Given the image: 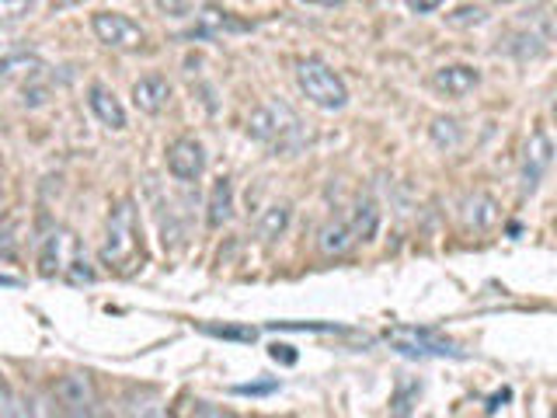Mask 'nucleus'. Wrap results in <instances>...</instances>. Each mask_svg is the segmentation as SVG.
Returning a JSON list of instances; mask_svg holds the SVG:
<instances>
[{
  "label": "nucleus",
  "instance_id": "nucleus-1",
  "mask_svg": "<svg viewBox=\"0 0 557 418\" xmlns=\"http://www.w3.org/2000/svg\"><path fill=\"white\" fill-rule=\"evenodd\" d=\"M136 258H144V244H139V220H136V202L119 199L104 223V244H101V266L115 272H129Z\"/></svg>",
  "mask_w": 557,
  "mask_h": 418
},
{
  "label": "nucleus",
  "instance_id": "nucleus-2",
  "mask_svg": "<svg viewBox=\"0 0 557 418\" xmlns=\"http://www.w3.org/2000/svg\"><path fill=\"white\" fill-rule=\"evenodd\" d=\"M248 136L275 150H293L300 144V119L286 101H265L248 115Z\"/></svg>",
  "mask_w": 557,
  "mask_h": 418
},
{
  "label": "nucleus",
  "instance_id": "nucleus-3",
  "mask_svg": "<svg viewBox=\"0 0 557 418\" xmlns=\"http://www.w3.org/2000/svg\"><path fill=\"white\" fill-rule=\"evenodd\" d=\"M296 84H300V91L307 95V101H313L324 112H338L348 104L345 81L324 60L307 57V60L296 63Z\"/></svg>",
  "mask_w": 557,
  "mask_h": 418
},
{
  "label": "nucleus",
  "instance_id": "nucleus-4",
  "mask_svg": "<svg viewBox=\"0 0 557 418\" xmlns=\"http://www.w3.org/2000/svg\"><path fill=\"white\" fill-rule=\"evenodd\" d=\"M387 342L394 353L408 356V359H463L467 353L449 342L446 335L432 328H411V324H397V328H387Z\"/></svg>",
  "mask_w": 557,
  "mask_h": 418
},
{
  "label": "nucleus",
  "instance_id": "nucleus-5",
  "mask_svg": "<svg viewBox=\"0 0 557 418\" xmlns=\"http://www.w3.org/2000/svg\"><path fill=\"white\" fill-rule=\"evenodd\" d=\"M81 266H87L84 255H81V244L70 231H52L42 241V251H39V272L42 275H70V279H84Z\"/></svg>",
  "mask_w": 557,
  "mask_h": 418
},
{
  "label": "nucleus",
  "instance_id": "nucleus-6",
  "mask_svg": "<svg viewBox=\"0 0 557 418\" xmlns=\"http://www.w3.org/2000/svg\"><path fill=\"white\" fill-rule=\"evenodd\" d=\"M91 32L98 35L101 46L119 49V52H133L147 42V32L144 25H136L129 14L122 11H98L91 14Z\"/></svg>",
  "mask_w": 557,
  "mask_h": 418
},
{
  "label": "nucleus",
  "instance_id": "nucleus-7",
  "mask_svg": "<svg viewBox=\"0 0 557 418\" xmlns=\"http://www.w3.org/2000/svg\"><path fill=\"white\" fill-rule=\"evenodd\" d=\"M550 161H554V144H550V136H547L544 130H536V133L530 136L527 153H522V168H519V192H522V199L533 196V192L540 188V182L547 179Z\"/></svg>",
  "mask_w": 557,
  "mask_h": 418
},
{
  "label": "nucleus",
  "instance_id": "nucleus-8",
  "mask_svg": "<svg viewBox=\"0 0 557 418\" xmlns=\"http://www.w3.org/2000/svg\"><path fill=\"white\" fill-rule=\"evenodd\" d=\"M168 171L178 182H199L206 171V147L199 144L196 136H178L164 153Z\"/></svg>",
  "mask_w": 557,
  "mask_h": 418
},
{
  "label": "nucleus",
  "instance_id": "nucleus-9",
  "mask_svg": "<svg viewBox=\"0 0 557 418\" xmlns=\"http://www.w3.org/2000/svg\"><path fill=\"white\" fill-rule=\"evenodd\" d=\"M502 220V206L492 192H470L460 202V223L470 234H487Z\"/></svg>",
  "mask_w": 557,
  "mask_h": 418
},
{
  "label": "nucleus",
  "instance_id": "nucleus-10",
  "mask_svg": "<svg viewBox=\"0 0 557 418\" xmlns=\"http://www.w3.org/2000/svg\"><path fill=\"white\" fill-rule=\"evenodd\" d=\"M481 84V70L470 63H446L432 74V87L446 98H467L474 95Z\"/></svg>",
  "mask_w": 557,
  "mask_h": 418
},
{
  "label": "nucleus",
  "instance_id": "nucleus-11",
  "mask_svg": "<svg viewBox=\"0 0 557 418\" xmlns=\"http://www.w3.org/2000/svg\"><path fill=\"white\" fill-rule=\"evenodd\" d=\"M171 81L164 74H144L133 84V104L144 115H161L171 104Z\"/></svg>",
  "mask_w": 557,
  "mask_h": 418
},
{
  "label": "nucleus",
  "instance_id": "nucleus-12",
  "mask_svg": "<svg viewBox=\"0 0 557 418\" xmlns=\"http://www.w3.org/2000/svg\"><path fill=\"white\" fill-rule=\"evenodd\" d=\"M87 109H91L101 126L112 130V133H122V130H126V122H129L126 119V109H122V101L104 84H91V87H87Z\"/></svg>",
  "mask_w": 557,
  "mask_h": 418
},
{
  "label": "nucleus",
  "instance_id": "nucleus-13",
  "mask_svg": "<svg viewBox=\"0 0 557 418\" xmlns=\"http://www.w3.org/2000/svg\"><path fill=\"white\" fill-rule=\"evenodd\" d=\"M234 217V182L231 179H216L213 188H209V206H206V220L213 231L226 226Z\"/></svg>",
  "mask_w": 557,
  "mask_h": 418
},
{
  "label": "nucleus",
  "instance_id": "nucleus-14",
  "mask_svg": "<svg viewBox=\"0 0 557 418\" xmlns=\"http://www.w3.org/2000/svg\"><path fill=\"white\" fill-rule=\"evenodd\" d=\"M352 244H356V237H352V226H348V220H327L321 226V234H318V248L327 258L345 255L348 248H352Z\"/></svg>",
  "mask_w": 557,
  "mask_h": 418
},
{
  "label": "nucleus",
  "instance_id": "nucleus-15",
  "mask_svg": "<svg viewBox=\"0 0 557 418\" xmlns=\"http://www.w3.org/2000/svg\"><path fill=\"white\" fill-rule=\"evenodd\" d=\"M348 226H352L356 244H359V241H373L376 231H380V209H376V202H373V199H359L352 220H348Z\"/></svg>",
  "mask_w": 557,
  "mask_h": 418
},
{
  "label": "nucleus",
  "instance_id": "nucleus-16",
  "mask_svg": "<svg viewBox=\"0 0 557 418\" xmlns=\"http://www.w3.org/2000/svg\"><path fill=\"white\" fill-rule=\"evenodd\" d=\"M289 220H293V209H289L286 202L269 206L265 213H261V220H258V237L265 241V244H272L275 237H283V234H286Z\"/></svg>",
  "mask_w": 557,
  "mask_h": 418
},
{
  "label": "nucleus",
  "instance_id": "nucleus-17",
  "mask_svg": "<svg viewBox=\"0 0 557 418\" xmlns=\"http://www.w3.org/2000/svg\"><path fill=\"white\" fill-rule=\"evenodd\" d=\"M126 418H174V415L168 411L164 401H157L150 394H133L126 401Z\"/></svg>",
  "mask_w": 557,
  "mask_h": 418
},
{
  "label": "nucleus",
  "instance_id": "nucleus-18",
  "mask_svg": "<svg viewBox=\"0 0 557 418\" xmlns=\"http://www.w3.org/2000/svg\"><path fill=\"white\" fill-rule=\"evenodd\" d=\"M429 133L435 139V147H443V150H457L463 139V130L457 119H435Z\"/></svg>",
  "mask_w": 557,
  "mask_h": 418
},
{
  "label": "nucleus",
  "instance_id": "nucleus-19",
  "mask_svg": "<svg viewBox=\"0 0 557 418\" xmlns=\"http://www.w3.org/2000/svg\"><path fill=\"white\" fill-rule=\"evenodd\" d=\"M202 25H206L209 32H226V28H231V32H244V28H248L244 22H234V17L226 14V11H220V8H206Z\"/></svg>",
  "mask_w": 557,
  "mask_h": 418
},
{
  "label": "nucleus",
  "instance_id": "nucleus-20",
  "mask_svg": "<svg viewBox=\"0 0 557 418\" xmlns=\"http://www.w3.org/2000/svg\"><path fill=\"white\" fill-rule=\"evenodd\" d=\"M32 70H39V60L35 57H11V60H4L0 63V81H11V77H17V74H32Z\"/></svg>",
  "mask_w": 557,
  "mask_h": 418
},
{
  "label": "nucleus",
  "instance_id": "nucleus-21",
  "mask_svg": "<svg viewBox=\"0 0 557 418\" xmlns=\"http://www.w3.org/2000/svg\"><path fill=\"white\" fill-rule=\"evenodd\" d=\"M206 335H216V339H234V342H255L258 331L255 328H226V324H202Z\"/></svg>",
  "mask_w": 557,
  "mask_h": 418
},
{
  "label": "nucleus",
  "instance_id": "nucleus-22",
  "mask_svg": "<svg viewBox=\"0 0 557 418\" xmlns=\"http://www.w3.org/2000/svg\"><path fill=\"white\" fill-rule=\"evenodd\" d=\"M487 11L484 8H457L449 14V25H484Z\"/></svg>",
  "mask_w": 557,
  "mask_h": 418
},
{
  "label": "nucleus",
  "instance_id": "nucleus-23",
  "mask_svg": "<svg viewBox=\"0 0 557 418\" xmlns=\"http://www.w3.org/2000/svg\"><path fill=\"white\" fill-rule=\"evenodd\" d=\"M32 11V0H0V22H17Z\"/></svg>",
  "mask_w": 557,
  "mask_h": 418
},
{
  "label": "nucleus",
  "instance_id": "nucleus-24",
  "mask_svg": "<svg viewBox=\"0 0 557 418\" xmlns=\"http://www.w3.org/2000/svg\"><path fill=\"white\" fill-rule=\"evenodd\" d=\"M272 328H283V331H342L338 324H313V321H275Z\"/></svg>",
  "mask_w": 557,
  "mask_h": 418
},
{
  "label": "nucleus",
  "instance_id": "nucleus-25",
  "mask_svg": "<svg viewBox=\"0 0 557 418\" xmlns=\"http://www.w3.org/2000/svg\"><path fill=\"white\" fill-rule=\"evenodd\" d=\"M17 244H14V231L11 223H0V258H14Z\"/></svg>",
  "mask_w": 557,
  "mask_h": 418
},
{
  "label": "nucleus",
  "instance_id": "nucleus-26",
  "mask_svg": "<svg viewBox=\"0 0 557 418\" xmlns=\"http://www.w3.org/2000/svg\"><path fill=\"white\" fill-rule=\"evenodd\" d=\"M11 411H14V394L8 388V380L0 377V418H11Z\"/></svg>",
  "mask_w": 557,
  "mask_h": 418
},
{
  "label": "nucleus",
  "instance_id": "nucleus-27",
  "mask_svg": "<svg viewBox=\"0 0 557 418\" xmlns=\"http://www.w3.org/2000/svg\"><path fill=\"white\" fill-rule=\"evenodd\" d=\"M275 391V380H269V383H240L237 388V394H272Z\"/></svg>",
  "mask_w": 557,
  "mask_h": 418
},
{
  "label": "nucleus",
  "instance_id": "nucleus-28",
  "mask_svg": "<svg viewBox=\"0 0 557 418\" xmlns=\"http://www.w3.org/2000/svg\"><path fill=\"white\" fill-rule=\"evenodd\" d=\"M408 4H411V11H414V14H429V11L440 8L443 0H408Z\"/></svg>",
  "mask_w": 557,
  "mask_h": 418
},
{
  "label": "nucleus",
  "instance_id": "nucleus-29",
  "mask_svg": "<svg viewBox=\"0 0 557 418\" xmlns=\"http://www.w3.org/2000/svg\"><path fill=\"white\" fill-rule=\"evenodd\" d=\"M11 418H39V415H35L32 405H25V401H17V397H14V411H11Z\"/></svg>",
  "mask_w": 557,
  "mask_h": 418
},
{
  "label": "nucleus",
  "instance_id": "nucleus-30",
  "mask_svg": "<svg viewBox=\"0 0 557 418\" xmlns=\"http://www.w3.org/2000/svg\"><path fill=\"white\" fill-rule=\"evenodd\" d=\"M272 359H283V362H296V353H289V345H275V348H272Z\"/></svg>",
  "mask_w": 557,
  "mask_h": 418
},
{
  "label": "nucleus",
  "instance_id": "nucleus-31",
  "mask_svg": "<svg viewBox=\"0 0 557 418\" xmlns=\"http://www.w3.org/2000/svg\"><path fill=\"white\" fill-rule=\"evenodd\" d=\"M304 4H313V8H338L342 0H304Z\"/></svg>",
  "mask_w": 557,
  "mask_h": 418
},
{
  "label": "nucleus",
  "instance_id": "nucleus-32",
  "mask_svg": "<svg viewBox=\"0 0 557 418\" xmlns=\"http://www.w3.org/2000/svg\"><path fill=\"white\" fill-rule=\"evenodd\" d=\"M60 418H87V411H84V408H63Z\"/></svg>",
  "mask_w": 557,
  "mask_h": 418
},
{
  "label": "nucleus",
  "instance_id": "nucleus-33",
  "mask_svg": "<svg viewBox=\"0 0 557 418\" xmlns=\"http://www.w3.org/2000/svg\"><path fill=\"white\" fill-rule=\"evenodd\" d=\"M57 4H74V0H57Z\"/></svg>",
  "mask_w": 557,
  "mask_h": 418
},
{
  "label": "nucleus",
  "instance_id": "nucleus-34",
  "mask_svg": "<svg viewBox=\"0 0 557 418\" xmlns=\"http://www.w3.org/2000/svg\"><path fill=\"white\" fill-rule=\"evenodd\" d=\"M0 199H4V185H0Z\"/></svg>",
  "mask_w": 557,
  "mask_h": 418
},
{
  "label": "nucleus",
  "instance_id": "nucleus-35",
  "mask_svg": "<svg viewBox=\"0 0 557 418\" xmlns=\"http://www.w3.org/2000/svg\"><path fill=\"white\" fill-rule=\"evenodd\" d=\"M0 283H4V286H8V283H11V279H0Z\"/></svg>",
  "mask_w": 557,
  "mask_h": 418
}]
</instances>
